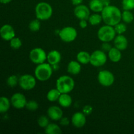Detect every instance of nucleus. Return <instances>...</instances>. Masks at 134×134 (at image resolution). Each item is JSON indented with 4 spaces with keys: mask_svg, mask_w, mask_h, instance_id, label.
<instances>
[{
    "mask_svg": "<svg viewBox=\"0 0 134 134\" xmlns=\"http://www.w3.org/2000/svg\"><path fill=\"white\" fill-rule=\"evenodd\" d=\"M102 16L105 24L111 26H115L122 20L120 10L114 5L105 7L102 11Z\"/></svg>",
    "mask_w": 134,
    "mask_h": 134,
    "instance_id": "f257e3e1",
    "label": "nucleus"
},
{
    "mask_svg": "<svg viewBox=\"0 0 134 134\" xmlns=\"http://www.w3.org/2000/svg\"><path fill=\"white\" fill-rule=\"evenodd\" d=\"M74 87V80L68 75L61 76L56 81V88L62 94H68L71 92Z\"/></svg>",
    "mask_w": 134,
    "mask_h": 134,
    "instance_id": "f03ea898",
    "label": "nucleus"
},
{
    "mask_svg": "<svg viewBox=\"0 0 134 134\" xmlns=\"http://www.w3.org/2000/svg\"><path fill=\"white\" fill-rule=\"evenodd\" d=\"M35 15L40 20H47L52 15L53 10L49 3L47 2H40L35 7Z\"/></svg>",
    "mask_w": 134,
    "mask_h": 134,
    "instance_id": "7ed1b4c3",
    "label": "nucleus"
},
{
    "mask_svg": "<svg viewBox=\"0 0 134 134\" xmlns=\"http://www.w3.org/2000/svg\"><path fill=\"white\" fill-rule=\"evenodd\" d=\"M53 72V68L51 64L43 63L38 64L35 69V76L39 81H46L51 77Z\"/></svg>",
    "mask_w": 134,
    "mask_h": 134,
    "instance_id": "20e7f679",
    "label": "nucleus"
},
{
    "mask_svg": "<svg viewBox=\"0 0 134 134\" xmlns=\"http://www.w3.org/2000/svg\"><path fill=\"white\" fill-rule=\"evenodd\" d=\"M115 28L109 25H105L99 28L98 31V39L102 42H110L115 38Z\"/></svg>",
    "mask_w": 134,
    "mask_h": 134,
    "instance_id": "39448f33",
    "label": "nucleus"
},
{
    "mask_svg": "<svg viewBox=\"0 0 134 134\" xmlns=\"http://www.w3.org/2000/svg\"><path fill=\"white\" fill-rule=\"evenodd\" d=\"M77 36V31L75 28L68 26L62 29L59 32V37L64 42L70 43L75 40Z\"/></svg>",
    "mask_w": 134,
    "mask_h": 134,
    "instance_id": "423d86ee",
    "label": "nucleus"
},
{
    "mask_svg": "<svg viewBox=\"0 0 134 134\" xmlns=\"http://www.w3.org/2000/svg\"><path fill=\"white\" fill-rule=\"evenodd\" d=\"M30 59L35 64H43L47 59V55L45 51L41 48H35L30 52Z\"/></svg>",
    "mask_w": 134,
    "mask_h": 134,
    "instance_id": "0eeeda50",
    "label": "nucleus"
},
{
    "mask_svg": "<svg viewBox=\"0 0 134 134\" xmlns=\"http://www.w3.org/2000/svg\"><path fill=\"white\" fill-rule=\"evenodd\" d=\"M18 84L23 90H30L35 88L36 85V80L35 77L31 75H23L19 78Z\"/></svg>",
    "mask_w": 134,
    "mask_h": 134,
    "instance_id": "6e6552de",
    "label": "nucleus"
},
{
    "mask_svg": "<svg viewBox=\"0 0 134 134\" xmlns=\"http://www.w3.org/2000/svg\"><path fill=\"white\" fill-rule=\"evenodd\" d=\"M107 56L103 51L97 50L90 55V64L94 67H99L104 65L107 62Z\"/></svg>",
    "mask_w": 134,
    "mask_h": 134,
    "instance_id": "1a4fd4ad",
    "label": "nucleus"
},
{
    "mask_svg": "<svg viewBox=\"0 0 134 134\" xmlns=\"http://www.w3.org/2000/svg\"><path fill=\"white\" fill-rule=\"evenodd\" d=\"M99 83L103 86H110L115 82V77L111 71L108 70L101 71L98 75Z\"/></svg>",
    "mask_w": 134,
    "mask_h": 134,
    "instance_id": "9d476101",
    "label": "nucleus"
},
{
    "mask_svg": "<svg viewBox=\"0 0 134 134\" xmlns=\"http://www.w3.org/2000/svg\"><path fill=\"white\" fill-rule=\"evenodd\" d=\"M11 104L14 108L17 109H21L26 107L27 100L24 96L21 93H16L13 94L10 99Z\"/></svg>",
    "mask_w": 134,
    "mask_h": 134,
    "instance_id": "9b49d317",
    "label": "nucleus"
},
{
    "mask_svg": "<svg viewBox=\"0 0 134 134\" xmlns=\"http://www.w3.org/2000/svg\"><path fill=\"white\" fill-rule=\"evenodd\" d=\"M75 16L79 20H88L90 16V10L88 7L84 5H79L76 6L74 10Z\"/></svg>",
    "mask_w": 134,
    "mask_h": 134,
    "instance_id": "f8f14e48",
    "label": "nucleus"
},
{
    "mask_svg": "<svg viewBox=\"0 0 134 134\" xmlns=\"http://www.w3.org/2000/svg\"><path fill=\"white\" fill-rule=\"evenodd\" d=\"M0 34L3 39L5 41H10L15 37V31L13 27L9 24H5L1 27Z\"/></svg>",
    "mask_w": 134,
    "mask_h": 134,
    "instance_id": "ddd939ff",
    "label": "nucleus"
},
{
    "mask_svg": "<svg viewBox=\"0 0 134 134\" xmlns=\"http://www.w3.org/2000/svg\"><path fill=\"white\" fill-rule=\"evenodd\" d=\"M86 115L81 112H77L72 116L71 123L76 128H82L86 124Z\"/></svg>",
    "mask_w": 134,
    "mask_h": 134,
    "instance_id": "4468645a",
    "label": "nucleus"
},
{
    "mask_svg": "<svg viewBox=\"0 0 134 134\" xmlns=\"http://www.w3.org/2000/svg\"><path fill=\"white\" fill-rule=\"evenodd\" d=\"M47 114L50 119L52 120H59L62 118L63 111L57 106H51L47 111Z\"/></svg>",
    "mask_w": 134,
    "mask_h": 134,
    "instance_id": "2eb2a0df",
    "label": "nucleus"
},
{
    "mask_svg": "<svg viewBox=\"0 0 134 134\" xmlns=\"http://www.w3.org/2000/svg\"><path fill=\"white\" fill-rule=\"evenodd\" d=\"M128 40L126 37L122 35H119L114 39V44L116 48L120 51H124L128 47Z\"/></svg>",
    "mask_w": 134,
    "mask_h": 134,
    "instance_id": "dca6fc26",
    "label": "nucleus"
},
{
    "mask_svg": "<svg viewBox=\"0 0 134 134\" xmlns=\"http://www.w3.org/2000/svg\"><path fill=\"white\" fill-rule=\"evenodd\" d=\"M62 56L60 52L56 50L51 51L47 55V60L51 65L58 64L61 60Z\"/></svg>",
    "mask_w": 134,
    "mask_h": 134,
    "instance_id": "f3484780",
    "label": "nucleus"
},
{
    "mask_svg": "<svg viewBox=\"0 0 134 134\" xmlns=\"http://www.w3.org/2000/svg\"><path fill=\"white\" fill-rule=\"evenodd\" d=\"M81 63L78 61H71L68 64V71L71 75H77L81 72Z\"/></svg>",
    "mask_w": 134,
    "mask_h": 134,
    "instance_id": "a211bd4d",
    "label": "nucleus"
},
{
    "mask_svg": "<svg viewBox=\"0 0 134 134\" xmlns=\"http://www.w3.org/2000/svg\"><path fill=\"white\" fill-rule=\"evenodd\" d=\"M109 54V58L113 62H119L122 58V54L121 52L119 49L116 48V47L112 48L110 50L109 52H108Z\"/></svg>",
    "mask_w": 134,
    "mask_h": 134,
    "instance_id": "6ab92c4d",
    "label": "nucleus"
},
{
    "mask_svg": "<svg viewBox=\"0 0 134 134\" xmlns=\"http://www.w3.org/2000/svg\"><path fill=\"white\" fill-rule=\"evenodd\" d=\"M58 102L62 107H69L72 104V98L68 94H62L58 99Z\"/></svg>",
    "mask_w": 134,
    "mask_h": 134,
    "instance_id": "aec40b11",
    "label": "nucleus"
},
{
    "mask_svg": "<svg viewBox=\"0 0 134 134\" xmlns=\"http://www.w3.org/2000/svg\"><path fill=\"white\" fill-rule=\"evenodd\" d=\"M89 7L92 11L99 13L103 10L105 7L101 0H91L89 3Z\"/></svg>",
    "mask_w": 134,
    "mask_h": 134,
    "instance_id": "412c9836",
    "label": "nucleus"
},
{
    "mask_svg": "<svg viewBox=\"0 0 134 134\" xmlns=\"http://www.w3.org/2000/svg\"><path fill=\"white\" fill-rule=\"evenodd\" d=\"M90 55L88 52L81 51L77 55V60L79 63L82 64H87L90 62Z\"/></svg>",
    "mask_w": 134,
    "mask_h": 134,
    "instance_id": "4be33fe9",
    "label": "nucleus"
},
{
    "mask_svg": "<svg viewBox=\"0 0 134 134\" xmlns=\"http://www.w3.org/2000/svg\"><path fill=\"white\" fill-rule=\"evenodd\" d=\"M62 93L58 90L57 88L56 89H52V90H50L49 92H48L47 95V99L50 102H56V101L58 100L59 98L61 96Z\"/></svg>",
    "mask_w": 134,
    "mask_h": 134,
    "instance_id": "5701e85b",
    "label": "nucleus"
},
{
    "mask_svg": "<svg viewBox=\"0 0 134 134\" xmlns=\"http://www.w3.org/2000/svg\"><path fill=\"white\" fill-rule=\"evenodd\" d=\"M44 132L47 134H59L61 133L62 130L59 126L56 124H49L45 128Z\"/></svg>",
    "mask_w": 134,
    "mask_h": 134,
    "instance_id": "b1692460",
    "label": "nucleus"
},
{
    "mask_svg": "<svg viewBox=\"0 0 134 134\" xmlns=\"http://www.w3.org/2000/svg\"><path fill=\"white\" fill-rule=\"evenodd\" d=\"M10 103L7 97L2 96L0 99V112L1 113H6L10 108Z\"/></svg>",
    "mask_w": 134,
    "mask_h": 134,
    "instance_id": "393cba45",
    "label": "nucleus"
},
{
    "mask_svg": "<svg viewBox=\"0 0 134 134\" xmlns=\"http://www.w3.org/2000/svg\"><path fill=\"white\" fill-rule=\"evenodd\" d=\"M89 22L92 26H97V25L101 23L103 18H102V16L99 15L98 14H93L90 16L88 18Z\"/></svg>",
    "mask_w": 134,
    "mask_h": 134,
    "instance_id": "a878e982",
    "label": "nucleus"
},
{
    "mask_svg": "<svg viewBox=\"0 0 134 134\" xmlns=\"http://www.w3.org/2000/svg\"><path fill=\"white\" fill-rule=\"evenodd\" d=\"M133 15L130 10H124V11L122 13V20L126 23H131L133 20Z\"/></svg>",
    "mask_w": 134,
    "mask_h": 134,
    "instance_id": "bb28decb",
    "label": "nucleus"
},
{
    "mask_svg": "<svg viewBox=\"0 0 134 134\" xmlns=\"http://www.w3.org/2000/svg\"><path fill=\"white\" fill-rule=\"evenodd\" d=\"M41 23L39 19H35L29 24V28L31 31H37L40 30Z\"/></svg>",
    "mask_w": 134,
    "mask_h": 134,
    "instance_id": "cd10ccee",
    "label": "nucleus"
},
{
    "mask_svg": "<svg viewBox=\"0 0 134 134\" xmlns=\"http://www.w3.org/2000/svg\"><path fill=\"white\" fill-rule=\"evenodd\" d=\"M114 28H115V31H116V34H119V35L124 34L127 30L126 25L124 23H120V22L115 25Z\"/></svg>",
    "mask_w": 134,
    "mask_h": 134,
    "instance_id": "c85d7f7f",
    "label": "nucleus"
},
{
    "mask_svg": "<svg viewBox=\"0 0 134 134\" xmlns=\"http://www.w3.org/2000/svg\"><path fill=\"white\" fill-rule=\"evenodd\" d=\"M122 3L124 10H131L134 9V0H122Z\"/></svg>",
    "mask_w": 134,
    "mask_h": 134,
    "instance_id": "c756f323",
    "label": "nucleus"
},
{
    "mask_svg": "<svg viewBox=\"0 0 134 134\" xmlns=\"http://www.w3.org/2000/svg\"><path fill=\"white\" fill-rule=\"evenodd\" d=\"M10 45L14 49H18L22 46V41L20 38L14 37L10 41Z\"/></svg>",
    "mask_w": 134,
    "mask_h": 134,
    "instance_id": "7c9ffc66",
    "label": "nucleus"
},
{
    "mask_svg": "<svg viewBox=\"0 0 134 134\" xmlns=\"http://www.w3.org/2000/svg\"><path fill=\"white\" fill-rule=\"evenodd\" d=\"M18 81H19V79H18L16 76L13 75H10V77H9V78L7 79V83L8 86H9L10 87H14L18 83Z\"/></svg>",
    "mask_w": 134,
    "mask_h": 134,
    "instance_id": "2f4dec72",
    "label": "nucleus"
},
{
    "mask_svg": "<svg viewBox=\"0 0 134 134\" xmlns=\"http://www.w3.org/2000/svg\"><path fill=\"white\" fill-rule=\"evenodd\" d=\"M26 107L27 109L30 110V111H35L39 107V104H38V103L36 101L30 100L27 102Z\"/></svg>",
    "mask_w": 134,
    "mask_h": 134,
    "instance_id": "473e14b6",
    "label": "nucleus"
},
{
    "mask_svg": "<svg viewBox=\"0 0 134 134\" xmlns=\"http://www.w3.org/2000/svg\"><path fill=\"white\" fill-rule=\"evenodd\" d=\"M38 124L41 128H46L49 124V120L46 116H41L38 119Z\"/></svg>",
    "mask_w": 134,
    "mask_h": 134,
    "instance_id": "72a5a7b5",
    "label": "nucleus"
},
{
    "mask_svg": "<svg viewBox=\"0 0 134 134\" xmlns=\"http://www.w3.org/2000/svg\"><path fill=\"white\" fill-rule=\"evenodd\" d=\"M93 108L90 105H85L82 109V113L85 115H90L92 113Z\"/></svg>",
    "mask_w": 134,
    "mask_h": 134,
    "instance_id": "f704fd0d",
    "label": "nucleus"
},
{
    "mask_svg": "<svg viewBox=\"0 0 134 134\" xmlns=\"http://www.w3.org/2000/svg\"><path fill=\"white\" fill-rule=\"evenodd\" d=\"M112 48L113 47H111V44H109L108 42H103V43L102 44V50L103 51V52H109L110 51V50H111Z\"/></svg>",
    "mask_w": 134,
    "mask_h": 134,
    "instance_id": "c9c22d12",
    "label": "nucleus"
},
{
    "mask_svg": "<svg viewBox=\"0 0 134 134\" xmlns=\"http://www.w3.org/2000/svg\"><path fill=\"white\" fill-rule=\"evenodd\" d=\"M60 124L62 126H68L69 124V120L67 117H62L60 119Z\"/></svg>",
    "mask_w": 134,
    "mask_h": 134,
    "instance_id": "e433bc0d",
    "label": "nucleus"
},
{
    "mask_svg": "<svg viewBox=\"0 0 134 134\" xmlns=\"http://www.w3.org/2000/svg\"><path fill=\"white\" fill-rule=\"evenodd\" d=\"M80 27L81 28H86L87 27V22H86V20H80L79 22Z\"/></svg>",
    "mask_w": 134,
    "mask_h": 134,
    "instance_id": "4c0bfd02",
    "label": "nucleus"
},
{
    "mask_svg": "<svg viewBox=\"0 0 134 134\" xmlns=\"http://www.w3.org/2000/svg\"><path fill=\"white\" fill-rule=\"evenodd\" d=\"M82 1H83V0H71L72 4L73 5H76V6H77L79 5H81L82 3Z\"/></svg>",
    "mask_w": 134,
    "mask_h": 134,
    "instance_id": "58836bf2",
    "label": "nucleus"
},
{
    "mask_svg": "<svg viewBox=\"0 0 134 134\" xmlns=\"http://www.w3.org/2000/svg\"><path fill=\"white\" fill-rule=\"evenodd\" d=\"M102 3L103 4L104 7H107L110 5V3H111V0H101Z\"/></svg>",
    "mask_w": 134,
    "mask_h": 134,
    "instance_id": "ea45409f",
    "label": "nucleus"
},
{
    "mask_svg": "<svg viewBox=\"0 0 134 134\" xmlns=\"http://www.w3.org/2000/svg\"><path fill=\"white\" fill-rule=\"evenodd\" d=\"M0 1H1V2L2 3L7 4V3H10L12 0H0Z\"/></svg>",
    "mask_w": 134,
    "mask_h": 134,
    "instance_id": "a19ab883",
    "label": "nucleus"
}]
</instances>
